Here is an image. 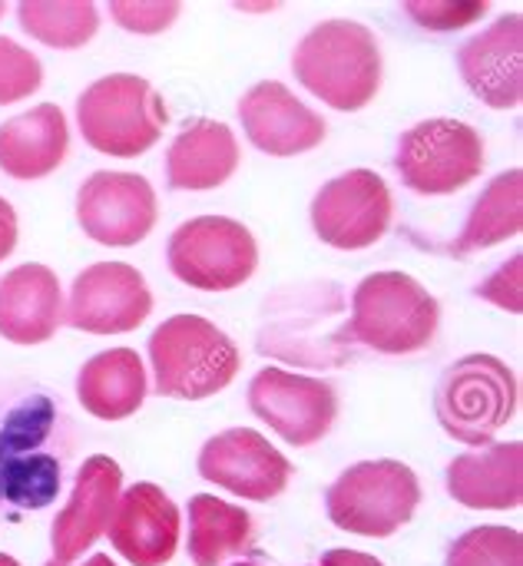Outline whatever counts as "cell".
Instances as JSON below:
<instances>
[{"instance_id": "6da1fadb", "label": "cell", "mask_w": 523, "mask_h": 566, "mask_svg": "<svg viewBox=\"0 0 523 566\" xmlns=\"http://www.w3.org/2000/svg\"><path fill=\"white\" fill-rule=\"evenodd\" d=\"M292 70L332 109L358 113L378 96L385 63L375 30L358 20H322L295 46Z\"/></svg>"}, {"instance_id": "7a4b0ae2", "label": "cell", "mask_w": 523, "mask_h": 566, "mask_svg": "<svg viewBox=\"0 0 523 566\" xmlns=\"http://www.w3.org/2000/svg\"><path fill=\"white\" fill-rule=\"evenodd\" d=\"M153 391L176 401H206L242 371L239 345L202 315H172L149 335Z\"/></svg>"}, {"instance_id": "3957f363", "label": "cell", "mask_w": 523, "mask_h": 566, "mask_svg": "<svg viewBox=\"0 0 523 566\" xmlns=\"http://www.w3.org/2000/svg\"><path fill=\"white\" fill-rule=\"evenodd\" d=\"M441 305L408 272H375L352 295V338L378 355H415L438 335Z\"/></svg>"}, {"instance_id": "277c9868", "label": "cell", "mask_w": 523, "mask_h": 566, "mask_svg": "<svg viewBox=\"0 0 523 566\" xmlns=\"http://www.w3.org/2000/svg\"><path fill=\"white\" fill-rule=\"evenodd\" d=\"M169 123L163 96L136 73H109L93 80L76 99V126L83 143L103 156L133 159L153 149Z\"/></svg>"}, {"instance_id": "5b68a950", "label": "cell", "mask_w": 523, "mask_h": 566, "mask_svg": "<svg viewBox=\"0 0 523 566\" xmlns=\"http://www.w3.org/2000/svg\"><path fill=\"white\" fill-rule=\"evenodd\" d=\"M521 388L517 375L494 355L474 352L444 368L435 411L448 438L468 448H488L501 428H508L517 415Z\"/></svg>"}, {"instance_id": "8992f818", "label": "cell", "mask_w": 523, "mask_h": 566, "mask_svg": "<svg viewBox=\"0 0 523 566\" xmlns=\"http://www.w3.org/2000/svg\"><path fill=\"white\" fill-rule=\"evenodd\" d=\"M418 474L401 461H362L352 464L325 497L328 521L355 537H395L418 511Z\"/></svg>"}, {"instance_id": "52a82bcc", "label": "cell", "mask_w": 523, "mask_h": 566, "mask_svg": "<svg viewBox=\"0 0 523 566\" xmlns=\"http://www.w3.org/2000/svg\"><path fill=\"white\" fill-rule=\"evenodd\" d=\"M395 169L418 196H451L484 172V139L471 123L435 116L401 133Z\"/></svg>"}, {"instance_id": "ba28073f", "label": "cell", "mask_w": 523, "mask_h": 566, "mask_svg": "<svg viewBox=\"0 0 523 566\" xmlns=\"http://www.w3.org/2000/svg\"><path fill=\"white\" fill-rule=\"evenodd\" d=\"M255 269V235L229 216H196L169 235V272L199 292H232Z\"/></svg>"}, {"instance_id": "9c48e42d", "label": "cell", "mask_w": 523, "mask_h": 566, "mask_svg": "<svg viewBox=\"0 0 523 566\" xmlns=\"http://www.w3.org/2000/svg\"><path fill=\"white\" fill-rule=\"evenodd\" d=\"M395 219V199L388 182L375 169H348L325 182L312 199L315 235L342 252L375 245Z\"/></svg>"}, {"instance_id": "30bf717a", "label": "cell", "mask_w": 523, "mask_h": 566, "mask_svg": "<svg viewBox=\"0 0 523 566\" xmlns=\"http://www.w3.org/2000/svg\"><path fill=\"white\" fill-rule=\"evenodd\" d=\"M249 408L285 444L312 448L328 438L338 418V391L322 378L262 368L249 385Z\"/></svg>"}, {"instance_id": "8fae6325", "label": "cell", "mask_w": 523, "mask_h": 566, "mask_svg": "<svg viewBox=\"0 0 523 566\" xmlns=\"http://www.w3.org/2000/svg\"><path fill=\"white\" fill-rule=\"evenodd\" d=\"M153 312V292L139 269L126 262H96L73 279L63 302V322L90 335L136 332Z\"/></svg>"}, {"instance_id": "7c38bea8", "label": "cell", "mask_w": 523, "mask_h": 566, "mask_svg": "<svg viewBox=\"0 0 523 566\" xmlns=\"http://www.w3.org/2000/svg\"><path fill=\"white\" fill-rule=\"evenodd\" d=\"M159 219V202L146 176L139 172H93L76 192V222L80 229L113 249L143 242Z\"/></svg>"}, {"instance_id": "4fadbf2b", "label": "cell", "mask_w": 523, "mask_h": 566, "mask_svg": "<svg viewBox=\"0 0 523 566\" xmlns=\"http://www.w3.org/2000/svg\"><path fill=\"white\" fill-rule=\"evenodd\" d=\"M196 468L202 481L255 504L275 501L292 481V461L252 428H229L209 438Z\"/></svg>"}, {"instance_id": "5bb4252c", "label": "cell", "mask_w": 523, "mask_h": 566, "mask_svg": "<svg viewBox=\"0 0 523 566\" xmlns=\"http://www.w3.org/2000/svg\"><path fill=\"white\" fill-rule=\"evenodd\" d=\"M119 494L123 468L109 454H93L80 464L70 501L63 504L50 527V547L56 564H73L106 534Z\"/></svg>"}, {"instance_id": "9a60e30c", "label": "cell", "mask_w": 523, "mask_h": 566, "mask_svg": "<svg viewBox=\"0 0 523 566\" xmlns=\"http://www.w3.org/2000/svg\"><path fill=\"white\" fill-rule=\"evenodd\" d=\"M106 534L126 564L166 566L179 551L182 514L163 488L139 481L119 494Z\"/></svg>"}, {"instance_id": "2e32d148", "label": "cell", "mask_w": 523, "mask_h": 566, "mask_svg": "<svg viewBox=\"0 0 523 566\" xmlns=\"http://www.w3.org/2000/svg\"><path fill=\"white\" fill-rule=\"evenodd\" d=\"M239 119L249 143L269 156H299L315 149L328 126L285 83L262 80L239 99Z\"/></svg>"}, {"instance_id": "e0dca14e", "label": "cell", "mask_w": 523, "mask_h": 566, "mask_svg": "<svg viewBox=\"0 0 523 566\" xmlns=\"http://www.w3.org/2000/svg\"><path fill=\"white\" fill-rule=\"evenodd\" d=\"M468 90L491 109H514L523 99V17L504 13L458 50Z\"/></svg>"}, {"instance_id": "ac0fdd59", "label": "cell", "mask_w": 523, "mask_h": 566, "mask_svg": "<svg viewBox=\"0 0 523 566\" xmlns=\"http://www.w3.org/2000/svg\"><path fill=\"white\" fill-rule=\"evenodd\" d=\"M63 325V289L53 269L23 262L0 279V338L43 345Z\"/></svg>"}, {"instance_id": "d6986e66", "label": "cell", "mask_w": 523, "mask_h": 566, "mask_svg": "<svg viewBox=\"0 0 523 566\" xmlns=\"http://www.w3.org/2000/svg\"><path fill=\"white\" fill-rule=\"evenodd\" d=\"M448 494L468 511H517L523 504V444L474 448L448 464Z\"/></svg>"}, {"instance_id": "ffe728a7", "label": "cell", "mask_w": 523, "mask_h": 566, "mask_svg": "<svg viewBox=\"0 0 523 566\" xmlns=\"http://www.w3.org/2000/svg\"><path fill=\"white\" fill-rule=\"evenodd\" d=\"M70 149V126L56 103L30 106L0 123V169L10 179L50 176Z\"/></svg>"}, {"instance_id": "44dd1931", "label": "cell", "mask_w": 523, "mask_h": 566, "mask_svg": "<svg viewBox=\"0 0 523 566\" xmlns=\"http://www.w3.org/2000/svg\"><path fill=\"white\" fill-rule=\"evenodd\" d=\"M239 169V143L232 126L219 119H192L179 129L166 153L169 189L206 192Z\"/></svg>"}, {"instance_id": "7402d4cb", "label": "cell", "mask_w": 523, "mask_h": 566, "mask_svg": "<svg viewBox=\"0 0 523 566\" xmlns=\"http://www.w3.org/2000/svg\"><path fill=\"white\" fill-rule=\"evenodd\" d=\"M149 395L146 365L136 348H109L93 355L76 375V398L100 421L133 418Z\"/></svg>"}, {"instance_id": "603a6c76", "label": "cell", "mask_w": 523, "mask_h": 566, "mask_svg": "<svg viewBox=\"0 0 523 566\" xmlns=\"http://www.w3.org/2000/svg\"><path fill=\"white\" fill-rule=\"evenodd\" d=\"M255 524L245 507L212 494L189 497V560L196 566H226L252 547Z\"/></svg>"}, {"instance_id": "cb8c5ba5", "label": "cell", "mask_w": 523, "mask_h": 566, "mask_svg": "<svg viewBox=\"0 0 523 566\" xmlns=\"http://www.w3.org/2000/svg\"><path fill=\"white\" fill-rule=\"evenodd\" d=\"M523 229V172L508 169L488 182V189L474 199L464 232L454 239V255H471L491 245H501Z\"/></svg>"}, {"instance_id": "d4e9b609", "label": "cell", "mask_w": 523, "mask_h": 566, "mask_svg": "<svg viewBox=\"0 0 523 566\" xmlns=\"http://www.w3.org/2000/svg\"><path fill=\"white\" fill-rule=\"evenodd\" d=\"M17 20L53 50L86 46L100 30V10L90 0H23L17 3Z\"/></svg>"}, {"instance_id": "484cf974", "label": "cell", "mask_w": 523, "mask_h": 566, "mask_svg": "<svg viewBox=\"0 0 523 566\" xmlns=\"http://www.w3.org/2000/svg\"><path fill=\"white\" fill-rule=\"evenodd\" d=\"M63 468L50 454H23L0 461V501L20 511L50 507L60 494Z\"/></svg>"}, {"instance_id": "4316f807", "label": "cell", "mask_w": 523, "mask_h": 566, "mask_svg": "<svg viewBox=\"0 0 523 566\" xmlns=\"http://www.w3.org/2000/svg\"><path fill=\"white\" fill-rule=\"evenodd\" d=\"M444 566H523V537L514 527L484 524L461 534Z\"/></svg>"}, {"instance_id": "83f0119b", "label": "cell", "mask_w": 523, "mask_h": 566, "mask_svg": "<svg viewBox=\"0 0 523 566\" xmlns=\"http://www.w3.org/2000/svg\"><path fill=\"white\" fill-rule=\"evenodd\" d=\"M53 401L36 395L23 405H17L3 428H0V461H10V458H23V454H33L53 431Z\"/></svg>"}, {"instance_id": "f1b7e54d", "label": "cell", "mask_w": 523, "mask_h": 566, "mask_svg": "<svg viewBox=\"0 0 523 566\" xmlns=\"http://www.w3.org/2000/svg\"><path fill=\"white\" fill-rule=\"evenodd\" d=\"M43 83L40 60L10 36H0V106L20 103Z\"/></svg>"}, {"instance_id": "f546056e", "label": "cell", "mask_w": 523, "mask_h": 566, "mask_svg": "<svg viewBox=\"0 0 523 566\" xmlns=\"http://www.w3.org/2000/svg\"><path fill=\"white\" fill-rule=\"evenodd\" d=\"M405 10L425 30L451 33V30L478 23L491 10V3L488 0H468V3H461V0H408Z\"/></svg>"}, {"instance_id": "4dcf8cb0", "label": "cell", "mask_w": 523, "mask_h": 566, "mask_svg": "<svg viewBox=\"0 0 523 566\" xmlns=\"http://www.w3.org/2000/svg\"><path fill=\"white\" fill-rule=\"evenodd\" d=\"M182 3L176 0H113L109 3V17L129 30V33H163L176 17H179Z\"/></svg>"}, {"instance_id": "1f68e13d", "label": "cell", "mask_w": 523, "mask_h": 566, "mask_svg": "<svg viewBox=\"0 0 523 566\" xmlns=\"http://www.w3.org/2000/svg\"><path fill=\"white\" fill-rule=\"evenodd\" d=\"M521 269L523 255H514L511 262H504L484 285H478V295L494 302L498 308H508L514 315L523 312V292H521Z\"/></svg>"}, {"instance_id": "d6a6232c", "label": "cell", "mask_w": 523, "mask_h": 566, "mask_svg": "<svg viewBox=\"0 0 523 566\" xmlns=\"http://www.w3.org/2000/svg\"><path fill=\"white\" fill-rule=\"evenodd\" d=\"M17 249V212L13 206L0 196V262Z\"/></svg>"}, {"instance_id": "836d02e7", "label": "cell", "mask_w": 523, "mask_h": 566, "mask_svg": "<svg viewBox=\"0 0 523 566\" xmlns=\"http://www.w3.org/2000/svg\"><path fill=\"white\" fill-rule=\"evenodd\" d=\"M318 566H385L378 557L362 554V551H328Z\"/></svg>"}, {"instance_id": "e575fe53", "label": "cell", "mask_w": 523, "mask_h": 566, "mask_svg": "<svg viewBox=\"0 0 523 566\" xmlns=\"http://www.w3.org/2000/svg\"><path fill=\"white\" fill-rule=\"evenodd\" d=\"M43 566H66V564H56V560H50V564H43ZM83 566H116L113 560H109V554H93L90 560Z\"/></svg>"}, {"instance_id": "d590c367", "label": "cell", "mask_w": 523, "mask_h": 566, "mask_svg": "<svg viewBox=\"0 0 523 566\" xmlns=\"http://www.w3.org/2000/svg\"><path fill=\"white\" fill-rule=\"evenodd\" d=\"M232 566H265V564H262V557H252V560H236Z\"/></svg>"}, {"instance_id": "8d00e7d4", "label": "cell", "mask_w": 523, "mask_h": 566, "mask_svg": "<svg viewBox=\"0 0 523 566\" xmlns=\"http://www.w3.org/2000/svg\"><path fill=\"white\" fill-rule=\"evenodd\" d=\"M0 566H20V564H17V560H13L10 554H0Z\"/></svg>"}, {"instance_id": "74e56055", "label": "cell", "mask_w": 523, "mask_h": 566, "mask_svg": "<svg viewBox=\"0 0 523 566\" xmlns=\"http://www.w3.org/2000/svg\"><path fill=\"white\" fill-rule=\"evenodd\" d=\"M3 13H7V3H0V17H3Z\"/></svg>"}]
</instances>
